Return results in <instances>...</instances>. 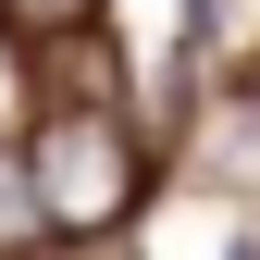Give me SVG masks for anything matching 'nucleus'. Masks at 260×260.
<instances>
[{"mask_svg":"<svg viewBox=\"0 0 260 260\" xmlns=\"http://www.w3.org/2000/svg\"><path fill=\"white\" fill-rule=\"evenodd\" d=\"M38 186H50V223H62V236H112V223L149 199V149H137L124 112L75 100V112L38 124Z\"/></svg>","mask_w":260,"mask_h":260,"instance_id":"1","label":"nucleus"},{"mask_svg":"<svg viewBox=\"0 0 260 260\" xmlns=\"http://www.w3.org/2000/svg\"><path fill=\"white\" fill-rule=\"evenodd\" d=\"M38 236H62L50 223V186H38V149H0V260H38Z\"/></svg>","mask_w":260,"mask_h":260,"instance_id":"2","label":"nucleus"},{"mask_svg":"<svg viewBox=\"0 0 260 260\" xmlns=\"http://www.w3.org/2000/svg\"><path fill=\"white\" fill-rule=\"evenodd\" d=\"M87 13H100V0H0V38H25V50H38V38H75Z\"/></svg>","mask_w":260,"mask_h":260,"instance_id":"3","label":"nucleus"}]
</instances>
